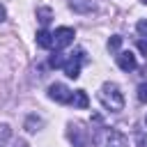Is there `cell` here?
Instances as JSON below:
<instances>
[{
	"label": "cell",
	"instance_id": "cell-18",
	"mask_svg": "<svg viewBox=\"0 0 147 147\" xmlns=\"http://www.w3.org/2000/svg\"><path fill=\"white\" fill-rule=\"evenodd\" d=\"M138 51L147 57V39H145V37H142V39H138Z\"/></svg>",
	"mask_w": 147,
	"mask_h": 147
},
{
	"label": "cell",
	"instance_id": "cell-16",
	"mask_svg": "<svg viewBox=\"0 0 147 147\" xmlns=\"http://www.w3.org/2000/svg\"><path fill=\"white\" fill-rule=\"evenodd\" d=\"M138 101L140 103H147V80L138 85Z\"/></svg>",
	"mask_w": 147,
	"mask_h": 147
},
{
	"label": "cell",
	"instance_id": "cell-4",
	"mask_svg": "<svg viewBox=\"0 0 147 147\" xmlns=\"http://www.w3.org/2000/svg\"><path fill=\"white\" fill-rule=\"evenodd\" d=\"M74 37H76L74 28H67V25H62V28H57V30L53 32V44H55L57 48H67V46L74 41Z\"/></svg>",
	"mask_w": 147,
	"mask_h": 147
},
{
	"label": "cell",
	"instance_id": "cell-20",
	"mask_svg": "<svg viewBox=\"0 0 147 147\" xmlns=\"http://www.w3.org/2000/svg\"><path fill=\"white\" fill-rule=\"evenodd\" d=\"M145 122H147V117H145Z\"/></svg>",
	"mask_w": 147,
	"mask_h": 147
},
{
	"label": "cell",
	"instance_id": "cell-6",
	"mask_svg": "<svg viewBox=\"0 0 147 147\" xmlns=\"http://www.w3.org/2000/svg\"><path fill=\"white\" fill-rule=\"evenodd\" d=\"M103 147H129V138L119 133L117 129H108L103 138Z\"/></svg>",
	"mask_w": 147,
	"mask_h": 147
},
{
	"label": "cell",
	"instance_id": "cell-19",
	"mask_svg": "<svg viewBox=\"0 0 147 147\" xmlns=\"http://www.w3.org/2000/svg\"><path fill=\"white\" fill-rule=\"evenodd\" d=\"M5 18H7V11H5V7H2V5H0V23H2V21H5Z\"/></svg>",
	"mask_w": 147,
	"mask_h": 147
},
{
	"label": "cell",
	"instance_id": "cell-5",
	"mask_svg": "<svg viewBox=\"0 0 147 147\" xmlns=\"http://www.w3.org/2000/svg\"><path fill=\"white\" fill-rule=\"evenodd\" d=\"M83 60H85V57H83V51H78L76 55L67 57V62H64V67H62V69H64V74H67L69 78H74V80H76V78L80 76V64H83Z\"/></svg>",
	"mask_w": 147,
	"mask_h": 147
},
{
	"label": "cell",
	"instance_id": "cell-10",
	"mask_svg": "<svg viewBox=\"0 0 147 147\" xmlns=\"http://www.w3.org/2000/svg\"><path fill=\"white\" fill-rule=\"evenodd\" d=\"M71 103H74L76 108H80V110H85V108L90 106V99H87V92H85V90H76V92H74V96H71Z\"/></svg>",
	"mask_w": 147,
	"mask_h": 147
},
{
	"label": "cell",
	"instance_id": "cell-1",
	"mask_svg": "<svg viewBox=\"0 0 147 147\" xmlns=\"http://www.w3.org/2000/svg\"><path fill=\"white\" fill-rule=\"evenodd\" d=\"M99 101L106 110L110 113H119L124 108V94L119 92V87L115 83H103L99 90Z\"/></svg>",
	"mask_w": 147,
	"mask_h": 147
},
{
	"label": "cell",
	"instance_id": "cell-15",
	"mask_svg": "<svg viewBox=\"0 0 147 147\" xmlns=\"http://www.w3.org/2000/svg\"><path fill=\"white\" fill-rule=\"evenodd\" d=\"M119 46H122V37H119V34H113V37L108 39V51L117 53V51H119Z\"/></svg>",
	"mask_w": 147,
	"mask_h": 147
},
{
	"label": "cell",
	"instance_id": "cell-3",
	"mask_svg": "<svg viewBox=\"0 0 147 147\" xmlns=\"http://www.w3.org/2000/svg\"><path fill=\"white\" fill-rule=\"evenodd\" d=\"M48 96H51L53 101H57V103H71L74 92H71L64 83H53V85H48Z\"/></svg>",
	"mask_w": 147,
	"mask_h": 147
},
{
	"label": "cell",
	"instance_id": "cell-13",
	"mask_svg": "<svg viewBox=\"0 0 147 147\" xmlns=\"http://www.w3.org/2000/svg\"><path fill=\"white\" fill-rule=\"evenodd\" d=\"M64 62H67V60H64V53H60V51H55V53L48 57V64H51L53 69H60V67H64Z\"/></svg>",
	"mask_w": 147,
	"mask_h": 147
},
{
	"label": "cell",
	"instance_id": "cell-12",
	"mask_svg": "<svg viewBox=\"0 0 147 147\" xmlns=\"http://www.w3.org/2000/svg\"><path fill=\"white\" fill-rule=\"evenodd\" d=\"M37 18H39V23H41V25H48V23H51V18H53L51 7H39V9H37Z\"/></svg>",
	"mask_w": 147,
	"mask_h": 147
},
{
	"label": "cell",
	"instance_id": "cell-9",
	"mask_svg": "<svg viewBox=\"0 0 147 147\" xmlns=\"http://www.w3.org/2000/svg\"><path fill=\"white\" fill-rule=\"evenodd\" d=\"M34 41H37L39 48H51V46H53V32H48V30H39L37 37H34Z\"/></svg>",
	"mask_w": 147,
	"mask_h": 147
},
{
	"label": "cell",
	"instance_id": "cell-17",
	"mask_svg": "<svg viewBox=\"0 0 147 147\" xmlns=\"http://www.w3.org/2000/svg\"><path fill=\"white\" fill-rule=\"evenodd\" d=\"M136 30H138L140 37H147V18H140V21L136 23Z\"/></svg>",
	"mask_w": 147,
	"mask_h": 147
},
{
	"label": "cell",
	"instance_id": "cell-11",
	"mask_svg": "<svg viewBox=\"0 0 147 147\" xmlns=\"http://www.w3.org/2000/svg\"><path fill=\"white\" fill-rule=\"evenodd\" d=\"M41 124H44V119H41V117H37V115H28V119H25V131L34 133V131H39V129H41Z\"/></svg>",
	"mask_w": 147,
	"mask_h": 147
},
{
	"label": "cell",
	"instance_id": "cell-14",
	"mask_svg": "<svg viewBox=\"0 0 147 147\" xmlns=\"http://www.w3.org/2000/svg\"><path fill=\"white\" fill-rule=\"evenodd\" d=\"M9 138H11V129H9V124H0V147H5V145L9 142Z\"/></svg>",
	"mask_w": 147,
	"mask_h": 147
},
{
	"label": "cell",
	"instance_id": "cell-8",
	"mask_svg": "<svg viewBox=\"0 0 147 147\" xmlns=\"http://www.w3.org/2000/svg\"><path fill=\"white\" fill-rule=\"evenodd\" d=\"M69 7L76 14H90V11H94L96 2L94 0H69Z\"/></svg>",
	"mask_w": 147,
	"mask_h": 147
},
{
	"label": "cell",
	"instance_id": "cell-7",
	"mask_svg": "<svg viewBox=\"0 0 147 147\" xmlns=\"http://www.w3.org/2000/svg\"><path fill=\"white\" fill-rule=\"evenodd\" d=\"M117 67L122 71H133L138 67V60H136V55L131 51H119L117 53Z\"/></svg>",
	"mask_w": 147,
	"mask_h": 147
},
{
	"label": "cell",
	"instance_id": "cell-2",
	"mask_svg": "<svg viewBox=\"0 0 147 147\" xmlns=\"http://www.w3.org/2000/svg\"><path fill=\"white\" fill-rule=\"evenodd\" d=\"M69 140L74 142V147H90L94 136L90 129H85L80 122H76V124H69Z\"/></svg>",
	"mask_w": 147,
	"mask_h": 147
}]
</instances>
